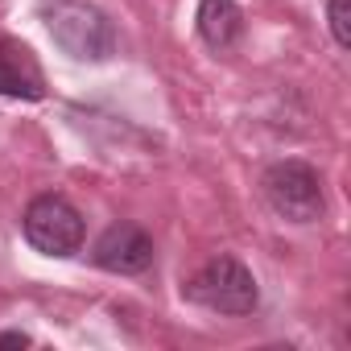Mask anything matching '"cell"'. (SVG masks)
<instances>
[{
  "instance_id": "cell-1",
  "label": "cell",
  "mask_w": 351,
  "mask_h": 351,
  "mask_svg": "<svg viewBox=\"0 0 351 351\" xmlns=\"http://www.w3.org/2000/svg\"><path fill=\"white\" fill-rule=\"evenodd\" d=\"M42 21L54 46L75 62H104L116 50V25L108 21L104 9L87 5V0H50V5H42Z\"/></svg>"
},
{
  "instance_id": "cell-2",
  "label": "cell",
  "mask_w": 351,
  "mask_h": 351,
  "mask_svg": "<svg viewBox=\"0 0 351 351\" xmlns=\"http://www.w3.org/2000/svg\"><path fill=\"white\" fill-rule=\"evenodd\" d=\"M265 199L269 207L289 219V223H318L326 215V195H322V178L318 169L306 161H277L265 169Z\"/></svg>"
},
{
  "instance_id": "cell-3",
  "label": "cell",
  "mask_w": 351,
  "mask_h": 351,
  "mask_svg": "<svg viewBox=\"0 0 351 351\" xmlns=\"http://www.w3.org/2000/svg\"><path fill=\"white\" fill-rule=\"evenodd\" d=\"M186 298L215 314H252L261 302V289H256V277L236 256H215L191 277Z\"/></svg>"
},
{
  "instance_id": "cell-4",
  "label": "cell",
  "mask_w": 351,
  "mask_h": 351,
  "mask_svg": "<svg viewBox=\"0 0 351 351\" xmlns=\"http://www.w3.org/2000/svg\"><path fill=\"white\" fill-rule=\"evenodd\" d=\"M21 228H25V240L42 252V256H75L79 248H83V236H87V228H83V215L62 199V195H38L29 207H25V219H21Z\"/></svg>"
},
{
  "instance_id": "cell-5",
  "label": "cell",
  "mask_w": 351,
  "mask_h": 351,
  "mask_svg": "<svg viewBox=\"0 0 351 351\" xmlns=\"http://www.w3.org/2000/svg\"><path fill=\"white\" fill-rule=\"evenodd\" d=\"M153 256H157V248H153L149 232H141L136 223H112L95 240V265L108 273H120V277L145 273L153 265Z\"/></svg>"
},
{
  "instance_id": "cell-6",
  "label": "cell",
  "mask_w": 351,
  "mask_h": 351,
  "mask_svg": "<svg viewBox=\"0 0 351 351\" xmlns=\"http://www.w3.org/2000/svg\"><path fill=\"white\" fill-rule=\"evenodd\" d=\"M0 95H9V99H46L42 62L17 38H0Z\"/></svg>"
},
{
  "instance_id": "cell-7",
  "label": "cell",
  "mask_w": 351,
  "mask_h": 351,
  "mask_svg": "<svg viewBox=\"0 0 351 351\" xmlns=\"http://www.w3.org/2000/svg\"><path fill=\"white\" fill-rule=\"evenodd\" d=\"M195 21H199V38L219 54L244 38V9L236 0H199Z\"/></svg>"
},
{
  "instance_id": "cell-8",
  "label": "cell",
  "mask_w": 351,
  "mask_h": 351,
  "mask_svg": "<svg viewBox=\"0 0 351 351\" xmlns=\"http://www.w3.org/2000/svg\"><path fill=\"white\" fill-rule=\"evenodd\" d=\"M326 13H330V34H335V42L347 50V46H351V0H330Z\"/></svg>"
},
{
  "instance_id": "cell-9",
  "label": "cell",
  "mask_w": 351,
  "mask_h": 351,
  "mask_svg": "<svg viewBox=\"0 0 351 351\" xmlns=\"http://www.w3.org/2000/svg\"><path fill=\"white\" fill-rule=\"evenodd\" d=\"M0 347H29V335H21V330H5V335H0Z\"/></svg>"
}]
</instances>
